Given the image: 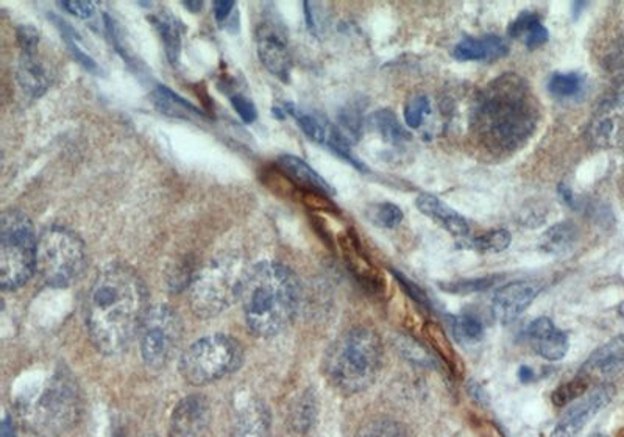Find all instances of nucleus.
Masks as SVG:
<instances>
[{
	"instance_id": "423d86ee",
	"label": "nucleus",
	"mask_w": 624,
	"mask_h": 437,
	"mask_svg": "<svg viewBox=\"0 0 624 437\" xmlns=\"http://www.w3.org/2000/svg\"><path fill=\"white\" fill-rule=\"evenodd\" d=\"M247 267L237 256H220L201 267L191 283L189 303L196 316L211 319L241 298Z\"/></svg>"
},
{
	"instance_id": "37998d69",
	"label": "nucleus",
	"mask_w": 624,
	"mask_h": 437,
	"mask_svg": "<svg viewBox=\"0 0 624 437\" xmlns=\"http://www.w3.org/2000/svg\"><path fill=\"white\" fill-rule=\"evenodd\" d=\"M183 5H185L187 10H191V12L197 13L200 12L201 7H204V2H198L197 0V2H185Z\"/></svg>"
},
{
	"instance_id": "58836bf2",
	"label": "nucleus",
	"mask_w": 624,
	"mask_h": 437,
	"mask_svg": "<svg viewBox=\"0 0 624 437\" xmlns=\"http://www.w3.org/2000/svg\"><path fill=\"white\" fill-rule=\"evenodd\" d=\"M234 5H236V3L229 2V0H219V2L212 3V9H215L216 20L218 21L225 20V17L229 16L230 13H232Z\"/></svg>"
},
{
	"instance_id": "7c9ffc66",
	"label": "nucleus",
	"mask_w": 624,
	"mask_h": 437,
	"mask_svg": "<svg viewBox=\"0 0 624 437\" xmlns=\"http://www.w3.org/2000/svg\"><path fill=\"white\" fill-rule=\"evenodd\" d=\"M512 236L507 230H492L470 241V247L479 254H501L511 245Z\"/></svg>"
},
{
	"instance_id": "f03ea898",
	"label": "nucleus",
	"mask_w": 624,
	"mask_h": 437,
	"mask_svg": "<svg viewBox=\"0 0 624 437\" xmlns=\"http://www.w3.org/2000/svg\"><path fill=\"white\" fill-rule=\"evenodd\" d=\"M539 122V105L521 75L504 74L476 96L470 125L486 149L504 154L521 149Z\"/></svg>"
},
{
	"instance_id": "c9c22d12",
	"label": "nucleus",
	"mask_w": 624,
	"mask_h": 437,
	"mask_svg": "<svg viewBox=\"0 0 624 437\" xmlns=\"http://www.w3.org/2000/svg\"><path fill=\"white\" fill-rule=\"evenodd\" d=\"M500 277L475 278V280L460 281V283L443 284V289L454 294H472V292L486 291L495 287Z\"/></svg>"
},
{
	"instance_id": "aec40b11",
	"label": "nucleus",
	"mask_w": 624,
	"mask_h": 437,
	"mask_svg": "<svg viewBox=\"0 0 624 437\" xmlns=\"http://www.w3.org/2000/svg\"><path fill=\"white\" fill-rule=\"evenodd\" d=\"M507 43L500 36L464 38L453 50V57L460 61H493L506 57Z\"/></svg>"
},
{
	"instance_id": "4468645a",
	"label": "nucleus",
	"mask_w": 624,
	"mask_h": 437,
	"mask_svg": "<svg viewBox=\"0 0 624 437\" xmlns=\"http://www.w3.org/2000/svg\"><path fill=\"white\" fill-rule=\"evenodd\" d=\"M211 404L207 397L193 393L180 400L169 422V437H201L211 424Z\"/></svg>"
},
{
	"instance_id": "dca6fc26",
	"label": "nucleus",
	"mask_w": 624,
	"mask_h": 437,
	"mask_svg": "<svg viewBox=\"0 0 624 437\" xmlns=\"http://www.w3.org/2000/svg\"><path fill=\"white\" fill-rule=\"evenodd\" d=\"M622 372H624V335H619L587 357L580 368V377L586 378L587 381L604 383Z\"/></svg>"
},
{
	"instance_id": "e433bc0d",
	"label": "nucleus",
	"mask_w": 624,
	"mask_h": 437,
	"mask_svg": "<svg viewBox=\"0 0 624 437\" xmlns=\"http://www.w3.org/2000/svg\"><path fill=\"white\" fill-rule=\"evenodd\" d=\"M232 104H233L234 110H236L237 114H240L241 118H243L244 122H247V124H250V122L255 121L256 108H255V105L252 104L250 100L247 99V97L234 96V97H232Z\"/></svg>"
},
{
	"instance_id": "c756f323",
	"label": "nucleus",
	"mask_w": 624,
	"mask_h": 437,
	"mask_svg": "<svg viewBox=\"0 0 624 437\" xmlns=\"http://www.w3.org/2000/svg\"><path fill=\"white\" fill-rule=\"evenodd\" d=\"M355 437H411L405 425L389 417H378L360 426Z\"/></svg>"
},
{
	"instance_id": "a18cd8bd",
	"label": "nucleus",
	"mask_w": 624,
	"mask_h": 437,
	"mask_svg": "<svg viewBox=\"0 0 624 437\" xmlns=\"http://www.w3.org/2000/svg\"><path fill=\"white\" fill-rule=\"evenodd\" d=\"M589 437H609L608 435H602V433H595V435H591Z\"/></svg>"
},
{
	"instance_id": "473e14b6",
	"label": "nucleus",
	"mask_w": 624,
	"mask_h": 437,
	"mask_svg": "<svg viewBox=\"0 0 624 437\" xmlns=\"http://www.w3.org/2000/svg\"><path fill=\"white\" fill-rule=\"evenodd\" d=\"M367 216L371 222L382 229H396L402 223L403 211L396 205L382 202V204L371 205Z\"/></svg>"
},
{
	"instance_id": "4be33fe9",
	"label": "nucleus",
	"mask_w": 624,
	"mask_h": 437,
	"mask_svg": "<svg viewBox=\"0 0 624 437\" xmlns=\"http://www.w3.org/2000/svg\"><path fill=\"white\" fill-rule=\"evenodd\" d=\"M232 437H270V414L266 404L250 402L237 415Z\"/></svg>"
},
{
	"instance_id": "c03bdc74",
	"label": "nucleus",
	"mask_w": 624,
	"mask_h": 437,
	"mask_svg": "<svg viewBox=\"0 0 624 437\" xmlns=\"http://www.w3.org/2000/svg\"><path fill=\"white\" fill-rule=\"evenodd\" d=\"M619 314H620V316H622L623 319H624V302L622 303V305L619 306Z\"/></svg>"
},
{
	"instance_id": "72a5a7b5",
	"label": "nucleus",
	"mask_w": 624,
	"mask_h": 437,
	"mask_svg": "<svg viewBox=\"0 0 624 437\" xmlns=\"http://www.w3.org/2000/svg\"><path fill=\"white\" fill-rule=\"evenodd\" d=\"M396 350L411 361L413 364H418V366L424 367H435L436 361L432 360L431 355L414 339L407 338V336H399L395 341Z\"/></svg>"
},
{
	"instance_id": "a19ab883",
	"label": "nucleus",
	"mask_w": 624,
	"mask_h": 437,
	"mask_svg": "<svg viewBox=\"0 0 624 437\" xmlns=\"http://www.w3.org/2000/svg\"><path fill=\"white\" fill-rule=\"evenodd\" d=\"M0 436L2 437H16V433H14V426L12 421L9 417L3 418L2 422V429H0Z\"/></svg>"
},
{
	"instance_id": "6e6552de",
	"label": "nucleus",
	"mask_w": 624,
	"mask_h": 437,
	"mask_svg": "<svg viewBox=\"0 0 624 437\" xmlns=\"http://www.w3.org/2000/svg\"><path fill=\"white\" fill-rule=\"evenodd\" d=\"M85 266V244L74 231L61 226L42 230L36 252V274L46 287H71L82 276Z\"/></svg>"
},
{
	"instance_id": "f704fd0d",
	"label": "nucleus",
	"mask_w": 624,
	"mask_h": 437,
	"mask_svg": "<svg viewBox=\"0 0 624 437\" xmlns=\"http://www.w3.org/2000/svg\"><path fill=\"white\" fill-rule=\"evenodd\" d=\"M429 111H431V102L427 96L424 94H418L414 96L413 99L407 100L405 107V121L407 128L418 129L424 124L425 119L428 118Z\"/></svg>"
},
{
	"instance_id": "cd10ccee",
	"label": "nucleus",
	"mask_w": 624,
	"mask_h": 437,
	"mask_svg": "<svg viewBox=\"0 0 624 437\" xmlns=\"http://www.w3.org/2000/svg\"><path fill=\"white\" fill-rule=\"evenodd\" d=\"M586 89V78L576 72H555L548 82V92L558 99H575Z\"/></svg>"
},
{
	"instance_id": "393cba45",
	"label": "nucleus",
	"mask_w": 624,
	"mask_h": 437,
	"mask_svg": "<svg viewBox=\"0 0 624 437\" xmlns=\"http://www.w3.org/2000/svg\"><path fill=\"white\" fill-rule=\"evenodd\" d=\"M317 421V399L313 391H305L292 404L290 426L297 435L311 432Z\"/></svg>"
},
{
	"instance_id": "a211bd4d",
	"label": "nucleus",
	"mask_w": 624,
	"mask_h": 437,
	"mask_svg": "<svg viewBox=\"0 0 624 437\" xmlns=\"http://www.w3.org/2000/svg\"><path fill=\"white\" fill-rule=\"evenodd\" d=\"M416 205L421 215L428 216L432 220L442 226L443 229L449 231L451 236L460 241L470 240V227L467 220L460 215V213L451 209L449 205L443 204L438 197L432 194H420L417 197Z\"/></svg>"
},
{
	"instance_id": "f3484780",
	"label": "nucleus",
	"mask_w": 624,
	"mask_h": 437,
	"mask_svg": "<svg viewBox=\"0 0 624 437\" xmlns=\"http://www.w3.org/2000/svg\"><path fill=\"white\" fill-rule=\"evenodd\" d=\"M534 352L547 361H561L568 353V336L555 327L548 317H539L526 330Z\"/></svg>"
},
{
	"instance_id": "f257e3e1",
	"label": "nucleus",
	"mask_w": 624,
	"mask_h": 437,
	"mask_svg": "<svg viewBox=\"0 0 624 437\" xmlns=\"http://www.w3.org/2000/svg\"><path fill=\"white\" fill-rule=\"evenodd\" d=\"M147 299L146 284L132 267L111 263L99 270L86 300V328L100 353L113 356L129 349L149 311Z\"/></svg>"
},
{
	"instance_id": "1a4fd4ad",
	"label": "nucleus",
	"mask_w": 624,
	"mask_h": 437,
	"mask_svg": "<svg viewBox=\"0 0 624 437\" xmlns=\"http://www.w3.org/2000/svg\"><path fill=\"white\" fill-rule=\"evenodd\" d=\"M243 361V345L232 336H205L183 353L180 372L189 385H211L236 372Z\"/></svg>"
},
{
	"instance_id": "bb28decb",
	"label": "nucleus",
	"mask_w": 624,
	"mask_h": 437,
	"mask_svg": "<svg viewBox=\"0 0 624 437\" xmlns=\"http://www.w3.org/2000/svg\"><path fill=\"white\" fill-rule=\"evenodd\" d=\"M370 125L386 143L403 144L409 139L406 130L400 124L396 116L391 110H380L371 114Z\"/></svg>"
},
{
	"instance_id": "9b49d317",
	"label": "nucleus",
	"mask_w": 624,
	"mask_h": 437,
	"mask_svg": "<svg viewBox=\"0 0 624 437\" xmlns=\"http://www.w3.org/2000/svg\"><path fill=\"white\" fill-rule=\"evenodd\" d=\"M615 388L608 383L597 386L591 391L584 393L579 399L566 408L565 413L555 424L551 437H578L580 432L601 413L604 408L612 403L615 397Z\"/></svg>"
},
{
	"instance_id": "f8f14e48",
	"label": "nucleus",
	"mask_w": 624,
	"mask_h": 437,
	"mask_svg": "<svg viewBox=\"0 0 624 437\" xmlns=\"http://www.w3.org/2000/svg\"><path fill=\"white\" fill-rule=\"evenodd\" d=\"M589 139L598 149L624 147V89L612 94L595 111Z\"/></svg>"
},
{
	"instance_id": "2eb2a0df",
	"label": "nucleus",
	"mask_w": 624,
	"mask_h": 437,
	"mask_svg": "<svg viewBox=\"0 0 624 437\" xmlns=\"http://www.w3.org/2000/svg\"><path fill=\"white\" fill-rule=\"evenodd\" d=\"M542 291V284L531 280L512 281L498 289L492 300L493 316L498 323L507 325L531 306Z\"/></svg>"
},
{
	"instance_id": "79ce46f5",
	"label": "nucleus",
	"mask_w": 624,
	"mask_h": 437,
	"mask_svg": "<svg viewBox=\"0 0 624 437\" xmlns=\"http://www.w3.org/2000/svg\"><path fill=\"white\" fill-rule=\"evenodd\" d=\"M518 378H521V381L525 383V385H528V383H531L534 380L533 368L528 367V366H522L521 371H518Z\"/></svg>"
},
{
	"instance_id": "5701e85b",
	"label": "nucleus",
	"mask_w": 624,
	"mask_h": 437,
	"mask_svg": "<svg viewBox=\"0 0 624 437\" xmlns=\"http://www.w3.org/2000/svg\"><path fill=\"white\" fill-rule=\"evenodd\" d=\"M509 35L511 38L518 39L528 49H537L550 38L539 14L533 12H523L509 27Z\"/></svg>"
},
{
	"instance_id": "0eeeda50",
	"label": "nucleus",
	"mask_w": 624,
	"mask_h": 437,
	"mask_svg": "<svg viewBox=\"0 0 624 437\" xmlns=\"http://www.w3.org/2000/svg\"><path fill=\"white\" fill-rule=\"evenodd\" d=\"M36 240L30 219L20 209H7L0 222V287L14 291L36 272Z\"/></svg>"
},
{
	"instance_id": "9d476101",
	"label": "nucleus",
	"mask_w": 624,
	"mask_h": 437,
	"mask_svg": "<svg viewBox=\"0 0 624 437\" xmlns=\"http://www.w3.org/2000/svg\"><path fill=\"white\" fill-rule=\"evenodd\" d=\"M183 324L174 308L150 306L139 330L140 355L155 371L168 366L182 341Z\"/></svg>"
},
{
	"instance_id": "412c9836",
	"label": "nucleus",
	"mask_w": 624,
	"mask_h": 437,
	"mask_svg": "<svg viewBox=\"0 0 624 437\" xmlns=\"http://www.w3.org/2000/svg\"><path fill=\"white\" fill-rule=\"evenodd\" d=\"M17 82L30 97L42 96L50 86V74L46 64L36 56V50L23 52L17 64Z\"/></svg>"
},
{
	"instance_id": "39448f33",
	"label": "nucleus",
	"mask_w": 624,
	"mask_h": 437,
	"mask_svg": "<svg viewBox=\"0 0 624 437\" xmlns=\"http://www.w3.org/2000/svg\"><path fill=\"white\" fill-rule=\"evenodd\" d=\"M381 364L380 336L371 328L356 327L342 335L328 350L325 375L339 392L356 396L374 386Z\"/></svg>"
},
{
	"instance_id": "7ed1b4c3",
	"label": "nucleus",
	"mask_w": 624,
	"mask_h": 437,
	"mask_svg": "<svg viewBox=\"0 0 624 437\" xmlns=\"http://www.w3.org/2000/svg\"><path fill=\"white\" fill-rule=\"evenodd\" d=\"M240 300L248 330L258 338H272L294 320L301 306V281L281 263L259 262L247 267Z\"/></svg>"
},
{
	"instance_id": "a878e982",
	"label": "nucleus",
	"mask_w": 624,
	"mask_h": 437,
	"mask_svg": "<svg viewBox=\"0 0 624 437\" xmlns=\"http://www.w3.org/2000/svg\"><path fill=\"white\" fill-rule=\"evenodd\" d=\"M150 20L157 31L160 32L169 60L175 64L179 61L180 49H182V27H180L179 21L168 13L155 14Z\"/></svg>"
},
{
	"instance_id": "20e7f679",
	"label": "nucleus",
	"mask_w": 624,
	"mask_h": 437,
	"mask_svg": "<svg viewBox=\"0 0 624 437\" xmlns=\"http://www.w3.org/2000/svg\"><path fill=\"white\" fill-rule=\"evenodd\" d=\"M17 418L25 432L36 437L68 435L81 421L82 396L70 371L57 368L35 388L16 399Z\"/></svg>"
},
{
	"instance_id": "ea45409f",
	"label": "nucleus",
	"mask_w": 624,
	"mask_h": 437,
	"mask_svg": "<svg viewBox=\"0 0 624 437\" xmlns=\"http://www.w3.org/2000/svg\"><path fill=\"white\" fill-rule=\"evenodd\" d=\"M468 393H470V396L474 397L475 402H478L479 404H485V406H487L490 402L485 388H481V386L476 381L468 383Z\"/></svg>"
},
{
	"instance_id": "ddd939ff",
	"label": "nucleus",
	"mask_w": 624,
	"mask_h": 437,
	"mask_svg": "<svg viewBox=\"0 0 624 437\" xmlns=\"http://www.w3.org/2000/svg\"><path fill=\"white\" fill-rule=\"evenodd\" d=\"M256 46L261 63L270 74L287 82L291 74L292 57L284 32L273 21H265L256 32Z\"/></svg>"
},
{
	"instance_id": "2f4dec72",
	"label": "nucleus",
	"mask_w": 624,
	"mask_h": 437,
	"mask_svg": "<svg viewBox=\"0 0 624 437\" xmlns=\"http://www.w3.org/2000/svg\"><path fill=\"white\" fill-rule=\"evenodd\" d=\"M155 104L160 107L162 113L166 114H183L187 118V113L198 116L197 108H194L193 105L187 104L186 100L180 99L176 94L169 92L166 86H160L155 93Z\"/></svg>"
},
{
	"instance_id": "b1692460",
	"label": "nucleus",
	"mask_w": 624,
	"mask_h": 437,
	"mask_svg": "<svg viewBox=\"0 0 624 437\" xmlns=\"http://www.w3.org/2000/svg\"><path fill=\"white\" fill-rule=\"evenodd\" d=\"M578 230L572 222H559L540 238V248L547 254L565 255L575 247Z\"/></svg>"
},
{
	"instance_id": "4c0bfd02",
	"label": "nucleus",
	"mask_w": 624,
	"mask_h": 437,
	"mask_svg": "<svg viewBox=\"0 0 624 437\" xmlns=\"http://www.w3.org/2000/svg\"><path fill=\"white\" fill-rule=\"evenodd\" d=\"M61 7H63L68 13L74 14V16L77 17H82V20L91 17L94 9H96V5H94L91 2H75V0H72V2H63L61 3Z\"/></svg>"
},
{
	"instance_id": "c85d7f7f",
	"label": "nucleus",
	"mask_w": 624,
	"mask_h": 437,
	"mask_svg": "<svg viewBox=\"0 0 624 437\" xmlns=\"http://www.w3.org/2000/svg\"><path fill=\"white\" fill-rule=\"evenodd\" d=\"M451 328L457 341L463 344H476L485 338V325L472 314H461L451 319Z\"/></svg>"
},
{
	"instance_id": "6ab92c4d",
	"label": "nucleus",
	"mask_w": 624,
	"mask_h": 437,
	"mask_svg": "<svg viewBox=\"0 0 624 437\" xmlns=\"http://www.w3.org/2000/svg\"><path fill=\"white\" fill-rule=\"evenodd\" d=\"M278 168L286 173L287 179H291L302 190L319 194V196H330L334 193L330 184L325 182L322 177L301 158L283 155V157L278 158Z\"/></svg>"
}]
</instances>
